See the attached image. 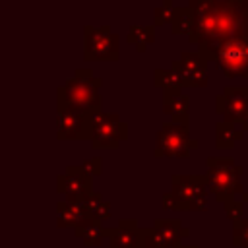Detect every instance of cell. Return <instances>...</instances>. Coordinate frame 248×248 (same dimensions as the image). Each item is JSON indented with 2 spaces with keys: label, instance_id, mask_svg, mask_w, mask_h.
Returning <instances> with one entry per match:
<instances>
[{
  "label": "cell",
  "instance_id": "15",
  "mask_svg": "<svg viewBox=\"0 0 248 248\" xmlns=\"http://www.w3.org/2000/svg\"><path fill=\"white\" fill-rule=\"evenodd\" d=\"M165 2H169V0H165Z\"/></svg>",
  "mask_w": 248,
  "mask_h": 248
},
{
  "label": "cell",
  "instance_id": "3",
  "mask_svg": "<svg viewBox=\"0 0 248 248\" xmlns=\"http://www.w3.org/2000/svg\"><path fill=\"white\" fill-rule=\"evenodd\" d=\"M128 126L114 112H97L87 116V140L95 147H116L120 140H126Z\"/></svg>",
  "mask_w": 248,
  "mask_h": 248
},
{
  "label": "cell",
  "instance_id": "8",
  "mask_svg": "<svg viewBox=\"0 0 248 248\" xmlns=\"http://www.w3.org/2000/svg\"><path fill=\"white\" fill-rule=\"evenodd\" d=\"M159 153L184 155L188 153V124H165L159 132Z\"/></svg>",
  "mask_w": 248,
  "mask_h": 248
},
{
  "label": "cell",
  "instance_id": "7",
  "mask_svg": "<svg viewBox=\"0 0 248 248\" xmlns=\"http://www.w3.org/2000/svg\"><path fill=\"white\" fill-rule=\"evenodd\" d=\"M56 132L60 140H85L87 138V116L74 108L58 107Z\"/></svg>",
  "mask_w": 248,
  "mask_h": 248
},
{
  "label": "cell",
  "instance_id": "1",
  "mask_svg": "<svg viewBox=\"0 0 248 248\" xmlns=\"http://www.w3.org/2000/svg\"><path fill=\"white\" fill-rule=\"evenodd\" d=\"M188 8L194 14L188 37L205 60H213L223 43L248 37V0H190Z\"/></svg>",
  "mask_w": 248,
  "mask_h": 248
},
{
  "label": "cell",
  "instance_id": "14",
  "mask_svg": "<svg viewBox=\"0 0 248 248\" xmlns=\"http://www.w3.org/2000/svg\"><path fill=\"white\" fill-rule=\"evenodd\" d=\"M172 6H170V2H165V6H161V8H155V12H153V17H155V25H165V23H170V19H172Z\"/></svg>",
  "mask_w": 248,
  "mask_h": 248
},
{
  "label": "cell",
  "instance_id": "12",
  "mask_svg": "<svg viewBox=\"0 0 248 248\" xmlns=\"http://www.w3.org/2000/svg\"><path fill=\"white\" fill-rule=\"evenodd\" d=\"M170 25H172V33L174 35H184L192 31L194 27V14L190 8H174L172 10V19H170Z\"/></svg>",
  "mask_w": 248,
  "mask_h": 248
},
{
  "label": "cell",
  "instance_id": "6",
  "mask_svg": "<svg viewBox=\"0 0 248 248\" xmlns=\"http://www.w3.org/2000/svg\"><path fill=\"white\" fill-rule=\"evenodd\" d=\"M172 70L180 78L182 85L200 87L205 85L207 74H205V58L200 52H182L178 60H174Z\"/></svg>",
  "mask_w": 248,
  "mask_h": 248
},
{
  "label": "cell",
  "instance_id": "13",
  "mask_svg": "<svg viewBox=\"0 0 248 248\" xmlns=\"http://www.w3.org/2000/svg\"><path fill=\"white\" fill-rule=\"evenodd\" d=\"M153 81H155V85H159V87H163L165 91H176V89H180L182 87V81H180V78L176 76V72L170 68V70H155L153 72Z\"/></svg>",
  "mask_w": 248,
  "mask_h": 248
},
{
  "label": "cell",
  "instance_id": "4",
  "mask_svg": "<svg viewBox=\"0 0 248 248\" xmlns=\"http://www.w3.org/2000/svg\"><path fill=\"white\" fill-rule=\"evenodd\" d=\"M85 60H118V35L110 27H83Z\"/></svg>",
  "mask_w": 248,
  "mask_h": 248
},
{
  "label": "cell",
  "instance_id": "11",
  "mask_svg": "<svg viewBox=\"0 0 248 248\" xmlns=\"http://www.w3.org/2000/svg\"><path fill=\"white\" fill-rule=\"evenodd\" d=\"M126 41L134 45L138 52H143L155 41V27L153 25H130Z\"/></svg>",
  "mask_w": 248,
  "mask_h": 248
},
{
  "label": "cell",
  "instance_id": "5",
  "mask_svg": "<svg viewBox=\"0 0 248 248\" xmlns=\"http://www.w3.org/2000/svg\"><path fill=\"white\" fill-rule=\"evenodd\" d=\"M213 60L217 62L219 70L225 72L229 78H246L248 76V37L223 43L217 48Z\"/></svg>",
  "mask_w": 248,
  "mask_h": 248
},
{
  "label": "cell",
  "instance_id": "2",
  "mask_svg": "<svg viewBox=\"0 0 248 248\" xmlns=\"http://www.w3.org/2000/svg\"><path fill=\"white\" fill-rule=\"evenodd\" d=\"M101 79L93 76L91 70L79 68L74 78L58 87V107L74 108L85 116L101 112Z\"/></svg>",
  "mask_w": 248,
  "mask_h": 248
},
{
  "label": "cell",
  "instance_id": "9",
  "mask_svg": "<svg viewBox=\"0 0 248 248\" xmlns=\"http://www.w3.org/2000/svg\"><path fill=\"white\" fill-rule=\"evenodd\" d=\"M217 110L229 120H236L248 110V89L246 87H227L221 97H217Z\"/></svg>",
  "mask_w": 248,
  "mask_h": 248
},
{
  "label": "cell",
  "instance_id": "10",
  "mask_svg": "<svg viewBox=\"0 0 248 248\" xmlns=\"http://www.w3.org/2000/svg\"><path fill=\"white\" fill-rule=\"evenodd\" d=\"M188 97L180 93V89L176 91H165V97H163V110L167 114H170L176 122H182L186 124L188 122Z\"/></svg>",
  "mask_w": 248,
  "mask_h": 248
}]
</instances>
